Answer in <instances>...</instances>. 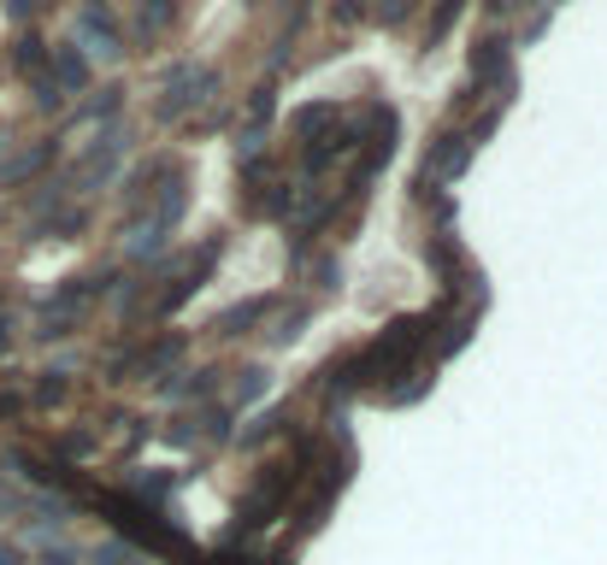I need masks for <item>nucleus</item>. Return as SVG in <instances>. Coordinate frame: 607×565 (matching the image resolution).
I'll list each match as a JSON object with an SVG mask.
<instances>
[{
  "mask_svg": "<svg viewBox=\"0 0 607 565\" xmlns=\"http://www.w3.org/2000/svg\"><path fill=\"white\" fill-rule=\"evenodd\" d=\"M124 153H130V130H119V124L100 130V142L77 159V171H71V188H100V183L112 177V171H119V159H124Z\"/></svg>",
  "mask_w": 607,
  "mask_h": 565,
  "instance_id": "nucleus-4",
  "label": "nucleus"
},
{
  "mask_svg": "<svg viewBox=\"0 0 607 565\" xmlns=\"http://www.w3.org/2000/svg\"><path fill=\"white\" fill-rule=\"evenodd\" d=\"M36 107H41V112H53V107H60V89H53V83H48V77H41V83H36Z\"/></svg>",
  "mask_w": 607,
  "mask_h": 565,
  "instance_id": "nucleus-26",
  "label": "nucleus"
},
{
  "mask_svg": "<svg viewBox=\"0 0 607 565\" xmlns=\"http://www.w3.org/2000/svg\"><path fill=\"white\" fill-rule=\"evenodd\" d=\"M207 95H219V71L213 65H195V60H183V65H171V77H166V95H160V119H190V112L201 107Z\"/></svg>",
  "mask_w": 607,
  "mask_h": 565,
  "instance_id": "nucleus-3",
  "label": "nucleus"
},
{
  "mask_svg": "<svg viewBox=\"0 0 607 565\" xmlns=\"http://www.w3.org/2000/svg\"><path fill=\"white\" fill-rule=\"evenodd\" d=\"M178 12V0H148V12H142V24H136V36H154L160 24Z\"/></svg>",
  "mask_w": 607,
  "mask_h": 565,
  "instance_id": "nucleus-24",
  "label": "nucleus"
},
{
  "mask_svg": "<svg viewBox=\"0 0 607 565\" xmlns=\"http://www.w3.org/2000/svg\"><path fill=\"white\" fill-rule=\"evenodd\" d=\"M489 7H496V12H508V7H519V0H489Z\"/></svg>",
  "mask_w": 607,
  "mask_h": 565,
  "instance_id": "nucleus-31",
  "label": "nucleus"
},
{
  "mask_svg": "<svg viewBox=\"0 0 607 565\" xmlns=\"http://www.w3.org/2000/svg\"><path fill=\"white\" fill-rule=\"evenodd\" d=\"M107 112H119V89H100L89 107H83V119H107Z\"/></svg>",
  "mask_w": 607,
  "mask_h": 565,
  "instance_id": "nucleus-25",
  "label": "nucleus"
},
{
  "mask_svg": "<svg viewBox=\"0 0 607 565\" xmlns=\"http://www.w3.org/2000/svg\"><path fill=\"white\" fill-rule=\"evenodd\" d=\"M430 324H437V318H396V324H389L384 336L366 347V354L342 359L349 389H378L384 377H408V359L430 342Z\"/></svg>",
  "mask_w": 607,
  "mask_h": 565,
  "instance_id": "nucleus-1",
  "label": "nucleus"
},
{
  "mask_svg": "<svg viewBox=\"0 0 607 565\" xmlns=\"http://www.w3.org/2000/svg\"><path fill=\"white\" fill-rule=\"evenodd\" d=\"M41 165H53V142H36V148H24L19 159H7V165H0V183H24V177H36Z\"/></svg>",
  "mask_w": 607,
  "mask_h": 565,
  "instance_id": "nucleus-13",
  "label": "nucleus"
},
{
  "mask_svg": "<svg viewBox=\"0 0 607 565\" xmlns=\"http://www.w3.org/2000/svg\"><path fill=\"white\" fill-rule=\"evenodd\" d=\"M289 200H295V188H289V183H278L266 200H254V212H259V219H283V212H289Z\"/></svg>",
  "mask_w": 607,
  "mask_h": 565,
  "instance_id": "nucleus-22",
  "label": "nucleus"
},
{
  "mask_svg": "<svg viewBox=\"0 0 607 565\" xmlns=\"http://www.w3.org/2000/svg\"><path fill=\"white\" fill-rule=\"evenodd\" d=\"M166 242H171V230H160V224L148 219V224H136V236H130V248H124V254H130V259H154V254L166 248Z\"/></svg>",
  "mask_w": 607,
  "mask_h": 565,
  "instance_id": "nucleus-15",
  "label": "nucleus"
},
{
  "mask_svg": "<svg viewBox=\"0 0 607 565\" xmlns=\"http://www.w3.org/2000/svg\"><path fill=\"white\" fill-rule=\"evenodd\" d=\"M95 565H142V554L130 542H100L95 548Z\"/></svg>",
  "mask_w": 607,
  "mask_h": 565,
  "instance_id": "nucleus-23",
  "label": "nucleus"
},
{
  "mask_svg": "<svg viewBox=\"0 0 607 565\" xmlns=\"http://www.w3.org/2000/svg\"><path fill=\"white\" fill-rule=\"evenodd\" d=\"M160 171H166V159H148V165H136V177L124 183V207H130V212L142 207V195H148V183L160 177Z\"/></svg>",
  "mask_w": 607,
  "mask_h": 565,
  "instance_id": "nucleus-16",
  "label": "nucleus"
},
{
  "mask_svg": "<svg viewBox=\"0 0 607 565\" xmlns=\"http://www.w3.org/2000/svg\"><path fill=\"white\" fill-rule=\"evenodd\" d=\"M219 254H224V236L201 242V248H195L190 259H183V278L160 288V300H154V312H178V307H183V300H190V295H195V288H201V283H207V271H213V259H219Z\"/></svg>",
  "mask_w": 607,
  "mask_h": 565,
  "instance_id": "nucleus-5",
  "label": "nucleus"
},
{
  "mask_svg": "<svg viewBox=\"0 0 607 565\" xmlns=\"http://www.w3.org/2000/svg\"><path fill=\"white\" fill-rule=\"evenodd\" d=\"M12 407H19V401H12V395H0V413H12Z\"/></svg>",
  "mask_w": 607,
  "mask_h": 565,
  "instance_id": "nucleus-32",
  "label": "nucleus"
},
{
  "mask_svg": "<svg viewBox=\"0 0 607 565\" xmlns=\"http://www.w3.org/2000/svg\"><path fill=\"white\" fill-rule=\"evenodd\" d=\"M178 354H183V336H160V342L136 347V354H124L119 359V377H160Z\"/></svg>",
  "mask_w": 607,
  "mask_h": 565,
  "instance_id": "nucleus-8",
  "label": "nucleus"
},
{
  "mask_svg": "<svg viewBox=\"0 0 607 565\" xmlns=\"http://www.w3.org/2000/svg\"><path fill=\"white\" fill-rule=\"evenodd\" d=\"M259 389H266V366L236 371V407H248V401H259Z\"/></svg>",
  "mask_w": 607,
  "mask_h": 565,
  "instance_id": "nucleus-21",
  "label": "nucleus"
},
{
  "mask_svg": "<svg viewBox=\"0 0 607 565\" xmlns=\"http://www.w3.org/2000/svg\"><path fill=\"white\" fill-rule=\"evenodd\" d=\"M60 395H65V383H60V377H48V383L36 389V401H60Z\"/></svg>",
  "mask_w": 607,
  "mask_h": 565,
  "instance_id": "nucleus-28",
  "label": "nucleus"
},
{
  "mask_svg": "<svg viewBox=\"0 0 607 565\" xmlns=\"http://www.w3.org/2000/svg\"><path fill=\"white\" fill-rule=\"evenodd\" d=\"M77 30L95 41V53H107V60H119L124 53V36L112 30V19H107V7H83L77 12Z\"/></svg>",
  "mask_w": 607,
  "mask_h": 565,
  "instance_id": "nucleus-9",
  "label": "nucleus"
},
{
  "mask_svg": "<svg viewBox=\"0 0 607 565\" xmlns=\"http://www.w3.org/2000/svg\"><path fill=\"white\" fill-rule=\"evenodd\" d=\"M295 136H301V148H325V142H337L342 136V107H337V100H313V107H301L295 112Z\"/></svg>",
  "mask_w": 607,
  "mask_h": 565,
  "instance_id": "nucleus-6",
  "label": "nucleus"
},
{
  "mask_svg": "<svg viewBox=\"0 0 607 565\" xmlns=\"http://www.w3.org/2000/svg\"><path fill=\"white\" fill-rule=\"evenodd\" d=\"M183 207H190V177H183V171H166V188H160V200H154V224L178 230Z\"/></svg>",
  "mask_w": 607,
  "mask_h": 565,
  "instance_id": "nucleus-10",
  "label": "nucleus"
},
{
  "mask_svg": "<svg viewBox=\"0 0 607 565\" xmlns=\"http://www.w3.org/2000/svg\"><path fill=\"white\" fill-rule=\"evenodd\" d=\"M213 377L219 371H190V377H178V383H166V395H178V401H201L213 389Z\"/></svg>",
  "mask_w": 607,
  "mask_h": 565,
  "instance_id": "nucleus-19",
  "label": "nucleus"
},
{
  "mask_svg": "<svg viewBox=\"0 0 607 565\" xmlns=\"http://www.w3.org/2000/svg\"><path fill=\"white\" fill-rule=\"evenodd\" d=\"M366 119H372V136H366V165L354 171L360 183H372L389 165V153H396V112H389V107H372Z\"/></svg>",
  "mask_w": 607,
  "mask_h": 565,
  "instance_id": "nucleus-7",
  "label": "nucleus"
},
{
  "mask_svg": "<svg viewBox=\"0 0 607 565\" xmlns=\"http://www.w3.org/2000/svg\"><path fill=\"white\" fill-rule=\"evenodd\" d=\"M48 83L60 95H83V89H89V60H83L77 48H60V53H53V77Z\"/></svg>",
  "mask_w": 607,
  "mask_h": 565,
  "instance_id": "nucleus-12",
  "label": "nucleus"
},
{
  "mask_svg": "<svg viewBox=\"0 0 607 565\" xmlns=\"http://www.w3.org/2000/svg\"><path fill=\"white\" fill-rule=\"evenodd\" d=\"M460 7H466V0H437V12H430V24H425V48H437L448 36V24L460 19Z\"/></svg>",
  "mask_w": 607,
  "mask_h": 565,
  "instance_id": "nucleus-17",
  "label": "nucleus"
},
{
  "mask_svg": "<svg viewBox=\"0 0 607 565\" xmlns=\"http://www.w3.org/2000/svg\"><path fill=\"white\" fill-rule=\"evenodd\" d=\"M41 565H77V560H71V554H48V560H41Z\"/></svg>",
  "mask_w": 607,
  "mask_h": 565,
  "instance_id": "nucleus-30",
  "label": "nucleus"
},
{
  "mask_svg": "<svg viewBox=\"0 0 607 565\" xmlns=\"http://www.w3.org/2000/svg\"><path fill=\"white\" fill-rule=\"evenodd\" d=\"M307 318H313V307H289L278 324H271V347H289V342L301 336V324H307Z\"/></svg>",
  "mask_w": 607,
  "mask_h": 565,
  "instance_id": "nucleus-18",
  "label": "nucleus"
},
{
  "mask_svg": "<svg viewBox=\"0 0 607 565\" xmlns=\"http://www.w3.org/2000/svg\"><path fill=\"white\" fill-rule=\"evenodd\" d=\"M0 565H19V548H7V542H0Z\"/></svg>",
  "mask_w": 607,
  "mask_h": 565,
  "instance_id": "nucleus-29",
  "label": "nucleus"
},
{
  "mask_svg": "<svg viewBox=\"0 0 607 565\" xmlns=\"http://www.w3.org/2000/svg\"><path fill=\"white\" fill-rule=\"evenodd\" d=\"M171 489H178V471H136V477H130V495H136V506L166 501Z\"/></svg>",
  "mask_w": 607,
  "mask_h": 565,
  "instance_id": "nucleus-14",
  "label": "nucleus"
},
{
  "mask_svg": "<svg viewBox=\"0 0 607 565\" xmlns=\"http://www.w3.org/2000/svg\"><path fill=\"white\" fill-rule=\"evenodd\" d=\"M36 7H41V0H7V19H19V24H24Z\"/></svg>",
  "mask_w": 607,
  "mask_h": 565,
  "instance_id": "nucleus-27",
  "label": "nucleus"
},
{
  "mask_svg": "<svg viewBox=\"0 0 607 565\" xmlns=\"http://www.w3.org/2000/svg\"><path fill=\"white\" fill-rule=\"evenodd\" d=\"M266 312H271V300H266V295H248V300H236V307H224L213 330H219V336H248V330H254Z\"/></svg>",
  "mask_w": 607,
  "mask_h": 565,
  "instance_id": "nucleus-11",
  "label": "nucleus"
},
{
  "mask_svg": "<svg viewBox=\"0 0 607 565\" xmlns=\"http://www.w3.org/2000/svg\"><path fill=\"white\" fill-rule=\"evenodd\" d=\"M12 65H19V71H41V65H48V41L24 36L19 48H12Z\"/></svg>",
  "mask_w": 607,
  "mask_h": 565,
  "instance_id": "nucleus-20",
  "label": "nucleus"
},
{
  "mask_svg": "<svg viewBox=\"0 0 607 565\" xmlns=\"http://www.w3.org/2000/svg\"><path fill=\"white\" fill-rule=\"evenodd\" d=\"M301 459H307V454H301ZM301 459H283V466H271V471L248 489V495L236 501V530H259V525H271V518L283 513L289 489H295V477H301Z\"/></svg>",
  "mask_w": 607,
  "mask_h": 565,
  "instance_id": "nucleus-2",
  "label": "nucleus"
}]
</instances>
